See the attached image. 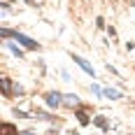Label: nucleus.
<instances>
[{
	"label": "nucleus",
	"mask_w": 135,
	"mask_h": 135,
	"mask_svg": "<svg viewBox=\"0 0 135 135\" xmlns=\"http://www.w3.org/2000/svg\"><path fill=\"white\" fill-rule=\"evenodd\" d=\"M2 93H5V95H9V93H12V81L7 79V77L2 79Z\"/></svg>",
	"instance_id": "nucleus-9"
},
{
	"label": "nucleus",
	"mask_w": 135,
	"mask_h": 135,
	"mask_svg": "<svg viewBox=\"0 0 135 135\" xmlns=\"http://www.w3.org/2000/svg\"><path fill=\"white\" fill-rule=\"evenodd\" d=\"M0 128H2V135H19L16 133V126H12V123H2V126H0Z\"/></svg>",
	"instance_id": "nucleus-6"
},
{
	"label": "nucleus",
	"mask_w": 135,
	"mask_h": 135,
	"mask_svg": "<svg viewBox=\"0 0 135 135\" xmlns=\"http://www.w3.org/2000/svg\"><path fill=\"white\" fill-rule=\"evenodd\" d=\"M63 105H68V107H77V105H79V95L65 93V95H63Z\"/></svg>",
	"instance_id": "nucleus-4"
},
{
	"label": "nucleus",
	"mask_w": 135,
	"mask_h": 135,
	"mask_svg": "<svg viewBox=\"0 0 135 135\" xmlns=\"http://www.w3.org/2000/svg\"><path fill=\"white\" fill-rule=\"evenodd\" d=\"M77 119H79V123H81V126H89V123H91V119H89V114H86L84 109H79V112H77Z\"/></svg>",
	"instance_id": "nucleus-7"
},
{
	"label": "nucleus",
	"mask_w": 135,
	"mask_h": 135,
	"mask_svg": "<svg viewBox=\"0 0 135 135\" xmlns=\"http://www.w3.org/2000/svg\"><path fill=\"white\" fill-rule=\"evenodd\" d=\"M2 37H14V30H9V28H2Z\"/></svg>",
	"instance_id": "nucleus-11"
},
{
	"label": "nucleus",
	"mask_w": 135,
	"mask_h": 135,
	"mask_svg": "<svg viewBox=\"0 0 135 135\" xmlns=\"http://www.w3.org/2000/svg\"><path fill=\"white\" fill-rule=\"evenodd\" d=\"M72 61H75V63H77V65H79L81 70L89 75V77H95V70L91 68V63H89V61H84V58H81V56H77V54H72Z\"/></svg>",
	"instance_id": "nucleus-2"
},
{
	"label": "nucleus",
	"mask_w": 135,
	"mask_h": 135,
	"mask_svg": "<svg viewBox=\"0 0 135 135\" xmlns=\"http://www.w3.org/2000/svg\"><path fill=\"white\" fill-rule=\"evenodd\" d=\"M72 135H79V133H72Z\"/></svg>",
	"instance_id": "nucleus-14"
},
{
	"label": "nucleus",
	"mask_w": 135,
	"mask_h": 135,
	"mask_svg": "<svg viewBox=\"0 0 135 135\" xmlns=\"http://www.w3.org/2000/svg\"><path fill=\"white\" fill-rule=\"evenodd\" d=\"M7 49H9V51H12L14 56H19V58H21V56H23V51H21V49H19V47H16V44H14V42H7Z\"/></svg>",
	"instance_id": "nucleus-8"
},
{
	"label": "nucleus",
	"mask_w": 135,
	"mask_h": 135,
	"mask_svg": "<svg viewBox=\"0 0 135 135\" xmlns=\"http://www.w3.org/2000/svg\"><path fill=\"white\" fill-rule=\"evenodd\" d=\"M95 126H98V128H107V121H105L103 117H95Z\"/></svg>",
	"instance_id": "nucleus-10"
},
{
	"label": "nucleus",
	"mask_w": 135,
	"mask_h": 135,
	"mask_svg": "<svg viewBox=\"0 0 135 135\" xmlns=\"http://www.w3.org/2000/svg\"><path fill=\"white\" fill-rule=\"evenodd\" d=\"M91 91H93V93H98V95L103 93V89H100V86H98V84H93V86H91Z\"/></svg>",
	"instance_id": "nucleus-12"
},
{
	"label": "nucleus",
	"mask_w": 135,
	"mask_h": 135,
	"mask_svg": "<svg viewBox=\"0 0 135 135\" xmlns=\"http://www.w3.org/2000/svg\"><path fill=\"white\" fill-rule=\"evenodd\" d=\"M21 135H35V133H21Z\"/></svg>",
	"instance_id": "nucleus-13"
},
{
	"label": "nucleus",
	"mask_w": 135,
	"mask_h": 135,
	"mask_svg": "<svg viewBox=\"0 0 135 135\" xmlns=\"http://www.w3.org/2000/svg\"><path fill=\"white\" fill-rule=\"evenodd\" d=\"M103 95L109 98V100H119V98H121V93H119L117 89H103Z\"/></svg>",
	"instance_id": "nucleus-5"
},
{
	"label": "nucleus",
	"mask_w": 135,
	"mask_h": 135,
	"mask_svg": "<svg viewBox=\"0 0 135 135\" xmlns=\"http://www.w3.org/2000/svg\"><path fill=\"white\" fill-rule=\"evenodd\" d=\"M47 105H49V107H61V105H63V95L58 93V91H49V93H47Z\"/></svg>",
	"instance_id": "nucleus-3"
},
{
	"label": "nucleus",
	"mask_w": 135,
	"mask_h": 135,
	"mask_svg": "<svg viewBox=\"0 0 135 135\" xmlns=\"http://www.w3.org/2000/svg\"><path fill=\"white\" fill-rule=\"evenodd\" d=\"M14 42H21L26 49H35V51L40 49V44L33 40V37H28V35H23V33H16V30H14Z\"/></svg>",
	"instance_id": "nucleus-1"
}]
</instances>
